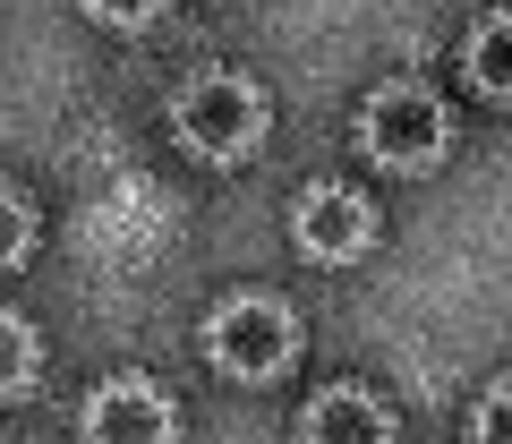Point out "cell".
<instances>
[{"label": "cell", "mask_w": 512, "mask_h": 444, "mask_svg": "<svg viewBox=\"0 0 512 444\" xmlns=\"http://www.w3.org/2000/svg\"><path fill=\"white\" fill-rule=\"evenodd\" d=\"M171 120H180V146L205 154V163H239V154L265 146V94H256L248 77H231V69L188 77L180 103H171Z\"/></svg>", "instance_id": "1"}, {"label": "cell", "mask_w": 512, "mask_h": 444, "mask_svg": "<svg viewBox=\"0 0 512 444\" xmlns=\"http://www.w3.org/2000/svg\"><path fill=\"white\" fill-rule=\"evenodd\" d=\"M205 359H214L222 376H239V385H274L299 359V316L274 308V299H231V308H214V325H205Z\"/></svg>", "instance_id": "2"}, {"label": "cell", "mask_w": 512, "mask_h": 444, "mask_svg": "<svg viewBox=\"0 0 512 444\" xmlns=\"http://www.w3.org/2000/svg\"><path fill=\"white\" fill-rule=\"evenodd\" d=\"M359 146L384 171H427L444 154V103L427 86H410V77H393V86H376L359 103Z\"/></svg>", "instance_id": "3"}, {"label": "cell", "mask_w": 512, "mask_h": 444, "mask_svg": "<svg viewBox=\"0 0 512 444\" xmlns=\"http://www.w3.org/2000/svg\"><path fill=\"white\" fill-rule=\"evenodd\" d=\"M171 436H180V410L146 376H111L86 402V444H171Z\"/></svg>", "instance_id": "4"}, {"label": "cell", "mask_w": 512, "mask_h": 444, "mask_svg": "<svg viewBox=\"0 0 512 444\" xmlns=\"http://www.w3.org/2000/svg\"><path fill=\"white\" fill-rule=\"evenodd\" d=\"M291 240H299V257H316V265H350L376 240V214H367L359 188H308L299 214H291Z\"/></svg>", "instance_id": "5"}, {"label": "cell", "mask_w": 512, "mask_h": 444, "mask_svg": "<svg viewBox=\"0 0 512 444\" xmlns=\"http://www.w3.org/2000/svg\"><path fill=\"white\" fill-rule=\"evenodd\" d=\"M308 444H393V410L376 402L367 385H325L308 402Z\"/></svg>", "instance_id": "6"}, {"label": "cell", "mask_w": 512, "mask_h": 444, "mask_svg": "<svg viewBox=\"0 0 512 444\" xmlns=\"http://www.w3.org/2000/svg\"><path fill=\"white\" fill-rule=\"evenodd\" d=\"M470 86L487 94V103H512V9H495V18L470 26Z\"/></svg>", "instance_id": "7"}, {"label": "cell", "mask_w": 512, "mask_h": 444, "mask_svg": "<svg viewBox=\"0 0 512 444\" xmlns=\"http://www.w3.org/2000/svg\"><path fill=\"white\" fill-rule=\"evenodd\" d=\"M43 351H35V325H26L18 308H0V402H18L26 385H35Z\"/></svg>", "instance_id": "8"}, {"label": "cell", "mask_w": 512, "mask_h": 444, "mask_svg": "<svg viewBox=\"0 0 512 444\" xmlns=\"http://www.w3.org/2000/svg\"><path fill=\"white\" fill-rule=\"evenodd\" d=\"M26 248H35V214H26L18 188H0V274H9V265H26Z\"/></svg>", "instance_id": "9"}, {"label": "cell", "mask_w": 512, "mask_h": 444, "mask_svg": "<svg viewBox=\"0 0 512 444\" xmlns=\"http://www.w3.org/2000/svg\"><path fill=\"white\" fill-rule=\"evenodd\" d=\"M470 444H512V376L478 393V419H470Z\"/></svg>", "instance_id": "10"}, {"label": "cell", "mask_w": 512, "mask_h": 444, "mask_svg": "<svg viewBox=\"0 0 512 444\" xmlns=\"http://www.w3.org/2000/svg\"><path fill=\"white\" fill-rule=\"evenodd\" d=\"M86 18H103V26H146V18H163V0H86Z\"/></svg>", "instance_id": "11"}]
</instances>
